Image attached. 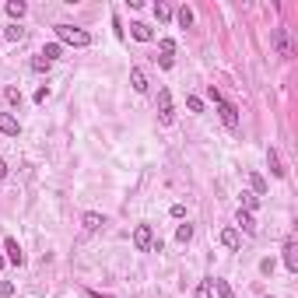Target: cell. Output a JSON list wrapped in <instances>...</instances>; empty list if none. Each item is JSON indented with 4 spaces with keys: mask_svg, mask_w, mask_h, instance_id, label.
<instances>
[{
    "mask_svg": "<svg viewBox=\"0 0 298 298\" xmlns=\"http://www.w3.org/2000/svg\"><path fill=\"white\" fill-rule=\"evenodd\" d=\"M130 84H134V91H140V95L147 91V78H144V70H140V67L130 70Z\"/></svg>",
    "mask_w": 298,
    "mask_h": 298,
    "instance_id": "2e32d148",
    "label": "cell"
},
{
    "mask_svg": "<svg viewBox=\"0 0 298 298\" xmlns=\"http://www.w3.org/2000/svg\"><path fill=\"white\" fill-rule=\"evenodd\" d=\"M0 295L11 298V295H14V284H11V281H4V284H0Z\"/></svg>",
    "mask_w": 298,
    "mask_h": 298,
    "instance_id": "f1b7e54d",
    "label": "cell"
},
{
    "mask_svg": "<svg viewBox=\"0 0 298 298\" xmlns=\"http://www.w3.org/2000/svg\"><path fill=\"white\" fill-rule=\"evenodd\" d=\"M4 39H7V42L25 39V28H21V25H7V28H4Z\"/></svg>",
    "mask_w": 298,
    "mask_h": 298,
    "instance_id": "ffe728a7",
    "label": "cell"
},
{
    "mask_svg": "<svg viewBox=\"0 0 298 298\" xmlns=\"http://www.w3.org/2000/svg\"><path fill=\"white\" fill-rule=\"evenodd\" d=\"M158 119H161V126H172V119H176V109H172V95H169V88H161V91H158Z\"/></svg>",
    "mask_w": 298,
    "mask_h": 298,
    "instance_id": "3957f363",
    "label": "cell"
},
{
    "mask_svg": "<svg viewBox=\"0 0 298 298\" xmlns=\"http://www.w3.org/2000/svg\"><path fill=\"white\" fill-rule=\"evenodd\" d=\"M214 105H218V113H221V123H225V126H228V130H238V109L235 105H232V102H214Z\"/></svg>",
    "mask_w": 298,
    "mask_h": 298,
    "instance_id": "277c9868",
    "label": "cell"
},
{
    "mask_svg": "<svg viewBox=\"0 0 298 298\" xmlns=\"http://www.w3.org/2000/svg\"><path fill=\"white\" fill-rule=\"evenodd\" d=\"M81 225H84V232H99L102 225H105V218H102V214H95V211H88V214L81 218Z\"/></svg>",
    "mask_w": 298,
    "mask_h": 298,
    "instance_id": "5bb4252c",
    "label": "cell"
},
{
    "mask_svg": "<svg viewBox=\"0 0 298 298\" xmlns=\"http://www.w3.org/2000/svg\"><path fill=\"white\" fill-rule=\"evenodd\" d=\"M235 221L242 225V232H246V235H256V221H253V214H249V211H242V207H238Z\"/></svg>",
    "mask_w": 298,
    "mask_h": 298,
    "instance_id": "7c38bea8",
    "label": "cell"
},
{
    "mask_svg": "<svg viewBox=\"0 0 298 298\" xmlns=\"http://www.w3.org/2000/svg\"><path fill=\"white\" fill-rule=\"evenodd\" d=\"M172 53H176V42H172V39H161V57H158V63L165 67V70L172 67Z\"/></svg>",
    "mask_w": 298,
    "mask_h": 298,
    "instance_id": "4fadbf2b",
    "label": "cell"
},
{
    "mask_svg": "<svg viewBox=\"0 0 298 298\" xmlns=\"http://www.w3.org/2000/svg\"><path fill=\"white\" fill-rule=\"evenodd\" d=\"M197 298H214V277H203L197 284Z\"/></svg>",
    "mask_w": 298,
    "mask_h": 298,
    "instance_id": "e0dca14e",
    "label": "cell"
},
{
    "mask_svg": "<svg viewBox=\"0 0 298 298\" xmlns=\"http://www.w3.org/2000/svg\"><path fill=\"white\" fill-rule=\"evenodd\" d=\"M25 11H28L25 0H7V14H11V18H25Z\"/></svg>",
    "mask_w": 298,
    "mask_h": 298,
    "instance_id": "ac0fdd59",
    "label": "cell"
},
{
    "mask_svg": "<svg viewBox=\"0 0 298 298\" xmlns=\"http://www.w3.org/2000/svg\"><path fill=\"white\" fill-rule=\"evenodd\" d=\"M7 102H11V105H18V102H21V91H18V88H7Z\"/></svg>",
    "mask_w": 298,
    "mask_h": 298,
    "instance_id": "83f0119b",
    "label": "cell"
},
{
    "mask_svg": "<svg viewBox=\"0 0 298 298\" xmlns=\"http://www.w3.org/2000/svg\"><path fill=\"white\" fill-rule=\"evenodd\" d=\"M0 179H7V161L0 158Z\"/></svg>",
    "mask_w": 298,
    "mask_h": 298,
    "instance_id": "f546056e",
    "label": "cell"
},
{
    "mask_svg": "<svg viewBox=\"0 0 298 298\" xmlns=\"http://www.w3.org/2000/svg\"><path fill=\"white\" fill-rule=\"evenodd\" d=\"M267 165H270V172H274V179H284V176H288V169H284V161H281L277 147H267Z\"/></svg>",
    "mask_w": 298,
    "mask_h": 298,
    "instance_id": "52a82bcc",
    "label": "cell"
},
{
    "mask_svg": "<svg viewBox=\"0 0 298 298\" xmlns=\"http://www.w3.org/2000/svg\"><path fill=\"white\" fill-rule=\"evenodd\" d=\"M53 32H57V39H60V42H67V46H78V49L91 46V35H88L84 28H74V25H57Z\"/></svg>",
    "mask_w": 298,
    "mask_h": 298,
    "instance_id": "6da1fadb",
    "label": "cell"
},
{
    "mask_svg": "<svg viewBox=\"0 0 298 298\" xmlns=\"http://www.w3.org/2000/svg\"><path fill=\"white\" fill-rule=\"evenodd\" d=\"M214 291H218V298H235L232 284H228V281H221V277H214Z\"/></svg>",
    "mask_w": 298,
    "mask_h": 298,
    "instance_id": "d6986e66",
    "label": "cell"
},
{
    "mask_svg": "<svg viewBox=\"0 0 298 298\" xmlns=\"http://www.w3.org/2000/svg\"><path fill=\"white\" fill-rule=\"evenodd\" d=\"M91 295H95V298H113V295H102V291H91Z\"/></svg>",
    "mask_w": 298,
    "mask_h": 298,
    "instance_id": "4dcf8cb0",
    "label": "cell"
},
{
    "mask_svg": "<svg viewBox=\"0 0 298 298\" xmlns=\"http://www.w3.org/2000/svg\"><path fill=\"white\" fill-rule=\"evenodd\" d=\"M249 182H253V193H256V197H263V193H267V179L259 176V172H253V176H249Z\"/></svg>",
    "mask_w": 298,
    "mask_h": 298,
    "instance_id": "44dd1931",
    "label": "cell"
},
{
    "mask_svg": "<svg viewBox=\"0 0 298 298\" xmlns=\"http://www.w3.org/2000/svg\"><path fill=\"white\" fill-rule=\"evenodd\" d=\"M0 270H4V256H0Z\"/></svg>",
    "mask_w": 298,
    "mask_h": 298,
    "instance_id": "1f68e13d",
    "label": "cell"
},
{
    "mask_svg": "<svg viewBox=\"0 0 298 298\" xmlns=\"http://www.w3.org/2000/svg\"><path fill=\"white\" fill-rule=\"evenodd\" d=\"M0 134H7V137H18L21 134V123L11 113H0Z\"/></svg>",
    "mask_w": 298,
    "mask_h": 298,
    "instance_id": "ba28073f",
    "label": "cell"
},
{
    "mask_svg": "<svg viewBox=\"0 0 298 298\" xmlns=\"http://www.w3.org/2000/svg\"><path fill=\"white\" fill-rule=\"evenodd\" d=\"M155 18H158L161 25H169V21L176 18V11H172V7H169L165 0H158V4H155Z\"/></svg>",
    "mask_w": 298,
    "mask_h": 298,
    "instance_id": "9a60e30c",
    "label": "cell"
},
{
    "mask_svg": "<svg viewBox=\"0 0 298 298\" xmlns=\"http://www.w3.org/2000/svg\"><path fill=\"white\" fill-rule=\"evenodd\" d=\"M134 249H137V253H151V249H155V232H151V225H137V228H134Z\"/></svg>",
    "mask_w": 298,
    "mask_h": 298,
    "instance_id": "7a4b0ae2",
    "label": "cell"
},
{
    "mask_svg": "<svg viewBox=\"0 0 298 298\" xmlns=\"http://www.w3.org/2000/svg\"><path fill=\"white\" fill-rule=\"evenodd\" d=\"M176 21L182 25V28H190V25H193V11H190V7H179V11H176Z\"/></svg>",
    "mask_w": 298,
    "mask_h": 298,
    "instance_id": "7402d4cb",
    "label": "cell"
},
{
    "mask_svg": "<svg viewBox=\"0 0 298 298\" xmlns=\"http://www.w3.org/2000/svg\"><path fill=\"white\" fill-rule=\"evenodd\" d=\"M270 42H274L277 57H291V42H288V32H284V28H274V32H270Z\"/></svg>",
    "mask_w": 298,
    "mask_h": 298,
    "instance_id": "8992f818",
    "label": "cell"
},
{
    "mask_svg": "<svg viewBox=\"0 0 298 298\" xmlns=\"http://www.w3.org/2000/svg\"><path fill=\"white\" fill-rule=\"evenodd\" d=\"M221 246H225V249H238V246H242L238 228H225V232H221Z\"/></svg>",
    "mask_w": 298,
    "mask_h": 298,
    "instance_id": "8fae6325",
    "label": "cell"
},
{
    "mask_svg": "<svg viewBox=\"0 0 298 298\" xmlns=\"http://www.w3.org/2000/svg\"><path fill=\"white\" fill-rule=\"evenodd\" d=\"M60 53H63V49H60V42H49V46L42 49V60H49V63H53V60H57Z\"/></svg>",
    "mask_w": 298,
    "mask_h": 298,
    "instance_id": "cb8c5ba5",
    "label": "cell"
},
{
    "mask_svg": "<svg viewBox=\"0 0 298 298\" xmlns=\"http://www.w3.org/2000/svg\"><path fill=\"white\" fill-rule=\"evenodd\" d=\"M256 207H259V197H256V193H242V211H249V214H253Z\"/></svg>",
    "mask_w": 298,
    "mask_h": 298,
    "instance_id": "603a6c76",
    "label": "cell"
},
{
    "mask_svg": "<svg viewBox=\"0 0 298 298\" xmlns=\"http://www.w3.org/2000/svg\"><path fill=\"white\" fill-rule=\"evenodd\" d=\"M28 67H32L35 74H46V70H49V60H42V57H32V63H28Z\"/></svg>",
    "mask_w": 298,
    "mask_h": 298,
    "instance_id": "d4e9b609",
    "label": "cell"
},
{
    "mask_svg": "<svg viewBox=\"0 0 298 298\" xmlns=\"http://www.w3.org/2000/svg\"><path fill=\"white\" fill-rule=\"evenodd\" d=\"M284 267H288L291 274L298 270V246L295 242H284Z\"/></svg>",
    "mask_w": 298,
    "mask_h": 298,
    "instance_id": "30bf717a",
    "label": "cell"
},
{
    "mask_svg": "<svg viewBox=\"0 0 298 298\" xmlns=\"http://www.w3.org/2000/svg\"><path fill=\"white\" fill-rule=\"evenodd\" d=\"M4 253H7V263H14V267H25V253H21L18 238L4 235Z\"/></svg>",
    "mask_w": 298,
    "mask_h": 298,
    "instance_id": "5b68a950",
    "label": "cell"
},
{
    "mask_svg": "<svg viewBox=\"0 0 298 298\" xmlns=\"http://www.w3.org/2000/svg\"><path fill=\"white\" fill-rule=\"evenodd\" d=\"M186 109H190V113H203V102H200L197 95H190V99H186Z\"/></svg>",
    "mask_w": 298,
    "mask_h": 298,
    "instance_id": "4316f807",
    "label": "cell"
},
{
    "mask_svg": "<svg viewBox=\"0 0 298 298\" xmlns=\"http://www.w3.org/2000/svg\"><path fill=\"white\" fill-rule=\"evenodd\" d=\"M130 35H134L137 42H151V39H155V32H151L144 21H134V25H130Z\"/></svg>",
    "mask_w": 298,
    "mask_h": 298,
    "instance_id": "9c48e42d",
    "label": "cell"
},
{
    "mask_svg": "<svg viewBox=\"0 0 298 298\" xmlns=\"http://www.w3.org/2000/svg\"><path fill=\"white\" fill-rule=\"evenodd\" d=\"M176 238H179V242H190V238H193V225H179Z\"/></svg>",
    "mask_w": 298,
    "mask_h": 298,
    "instance_id": "484cf974",
    "label": "cell"
}]
</instances>
